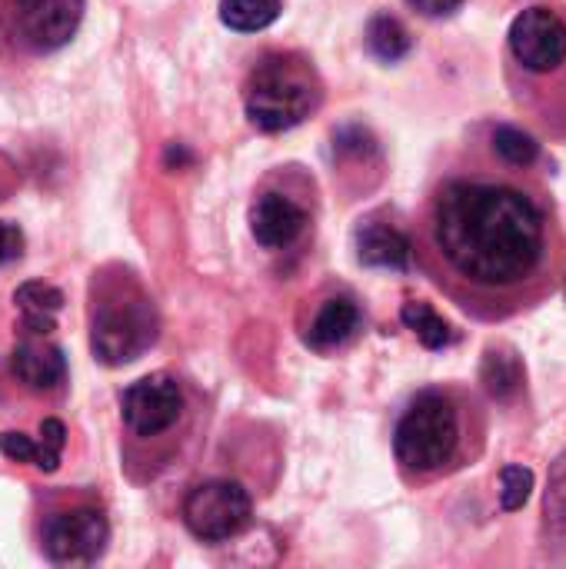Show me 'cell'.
<instances>
[{
  "mask_svg": "<svg viewBox=\"0 0 566 569\" xmlns=\"http://www.w3.org/2000/svg\"><path fill=\"white\" fill-rule=\"evenodd\" d=\"M183 387L170 373H150L127 387L120 413L137 440H157L183 420Z\"/></svg>",
  "mask_w": 566,
  "mask_h": 569,
  "instance_id": "obj_7",
  "label": "cell"
},
{
  "mask_svg": "<svg viewBox=\"0 0 566 569\" xmlns=\"http://www.w3.org/2000/svg\"><path fill=\"white\" fill-rule=\"evenodd\" d=\"M110 540L107 517L97 507H70L50 513L40 530V543L50 563L60 567H90L103 557Z\"/></svg>",
  "mask_w": 566,
  "mask_h": 569,
  "instance_id": "obj_6",
  "label": "cell"
},
{
  "mask_svg": "<svg viewBox=\"0 0 566 569\" xmlns=\"http://www.w3.org/2000/svg\"><path fill=\"white\" fill-rule=\"evenodd\" d=\"M20 253H23V233H20V227L0 220V267L10 263V260H17Z\"/></svg>",
  "mask_w": 566,
  "mask_h": 569,
  "instance_id": "obj_23",
  "label": "cell"
},
{
  "mask_svg": "<svg viewBox=\"0 0 566 569\" xmlns=\"http://www.w3.org/2000/svg\"><path fill=\"white\" fill-rule=\"evenodd\" d=\"M510 53L530 73H554L566 63V20L557 10L530 7L510 23Z\"/></svg>",
  "mask_w": 566,
  "mask_h": 569,
  "instance_id": "obj_8",
  "label": "cell"
},
{
  "mask_svg": "<svg viewBox=\"0 0 566 569\" xmlns=\"http://www.w3.org/2000/svg\"><path fill=\"white\" fill-rule=\"evenodd\" d=\"M480 380H484V387H487L490 397L510 400L524 387V363H520V357L510 347H494L484 357Z\"/></svg>",
  "mask_w": 566,
  "mask_h": 569,
  "instance_id": "obj_17",
  "label": "cell"
},
{
  "mask_svg": "<svg viewBox=\"0 0 566 569\" xmlns=\"http://www.w3.org/2000/svg\"><path fill=\"white\" fill-rule=\"evenodd\" d=\"M427 253L437 283L464 307L524 300L554 267V223L544 200L517 180L454 173L427 207Z\"/></svg>",
  "mask_w": 566,
  "mask_h": 569,
  "instance_id": "obj_1",
  "label": "cell"
},
{
  "mask_svg": "<svg viewBox=\"0 0 566 569\" xmlns=\"http://www.w3.org/2000/svg\"><path fill=\"white\" fill-rule=\"evenodd\" d=\"M13 20L27 47L50 53L77 33L83 0H13Z\"/></svg>",
  "mask_w": 566,
  "mask_h": 569,
  "instance_id": "obj_10",
  "label": "cell"
},
{
  "mask_svg": "<svg viewBox=\"0 0 566 569\" xmlns=\"http://www.w3.org/2000/svg\"><path fill=\"white\" fill-rule=\"evenodd\" d=\"M530 493H534V473L527 467L510 463V467L500 470V507L507 513L524 510L527 500H530Z\"/></svg>",
  "mask_w": 566,
  "mask_h": 569,
  "instance_id": "obj_22",
  "label": "cell"
},
{
  "mask_svg": "<svg viewBox=\"0 0 566 569\" xmlns=\"http://www.w3.org/2000/svg\"><path fill=\"white\" fill-rule=\"evenodd\" d=\"M360 327H364V313L357 300L347 293H334L317 303L314 317L304 327V343L317 353H330L347 347L360 333Z\"/></svg>",
  "mask_w": 566,
  "mask_h": 569,
  "instance_id": "obj_12",
  "label": "cell"
},
{
  "mask_svg": "<svg viewBox=\"0 0 566 569\" xmlns=\"http://www.w3.org/2000/svg\"><path fill=\"white\" fill-rule=\"evenodd\" d=\"M280 17V0H220V20L237 33L267 30Z\"/></svg>",
  "mask_w": 566,
  "mask_h": 569,
  "instance_id": "obj_19",
  "label": "cell"
},
{
  "mask_svg": "<svg viewBox=\"0 0 566 569\" xmlns=\"http://www.w3.org/2000/svg\"><path fill=\"white\" fill-rule=\"evenodd\" d=\"M407 3L424 17H450L464 7V0H407Z\"/></svg>",
  "mask_w": 566,
  "mask_h": 569,
  "instance_id": "obj_24",
  "label": "cell"
},
{
  "mask_svg": "<svg viewBox=\"0 0 566 569\" xmlns=\"http://www.w3.org/2000/svg\"><path fill=\"white\" fill-rule=\"evenodd\" d=\"M160 333V317L150 293L133 277H110L93 283L90 300V350L103 367H127L140 360Z\"/></svg>",
  "mask_w": 566,
  "mask_h": 569,
  "instance_id": "obj_2",
  "label": "cell"
},
{
  "mask_svg": "<svg viewBox=\"0 0 566 569\" xmlns=\"http://www.w3.org/2000/svg\"><path fill=\"white\" fill-rule=\"evenodd\" d=\"M400 320H404V327H407L427 350H447V347L457 343V330H454L430 303H424V300L404 303Z\"/></svg>",
  "mask_w": 566,
  "mask_h": 569,
  "instance_id": "obj_16",
  "label": "cell"
},
{
  "mask_svg": "<svg viewBox=\"0 0 566 569\" xmlns=\"http://www.w3.org/2000/svg\"><path fill=\"white\" fill-rule=\"evenodd\" d=\"M464 453V407L450 390H424L394 430V457L410 477H437Z\"/></svg>",
  "mask_w": 566,
  "mask_h": 569,
  "instance_id": "obj_4",
  "label": "cell"
},
{
  "mask_svg": "<svg viewBox=\"0 0 566 569\" xmlns=\"http://www.w3.org/2000/svg\"><path fill=\"white\" fill-rule=\"evenodd\" d=\"M10 370L17 383L27 387L30 393H57L67 383L63 350L40 333H23V340L10 353Z\"/></svg>",
  "mask_w": 566,
  "mask_h": 569,
  "instance_id": "obj_11",
  "label": "cell"
},
{
  "mask_svg": "<svg viewBox=\"0 0 566 569\" xmlns=\"http://www.w3.org/2000/svg\"><path fill=\"white\" fill-rule=\"evenodd\" d=\"M544 533L547 543L566 547V453L550 467L547 493H544Z\"/></svg>",
  "mask_w": 566,
  "mask_h": 569,
  "instance_id": "obj_20",
  "label": "cell"
},
{
  "mask_svg": "<svg viewBox=\"0 0 566 569\" xmlns=\"http://www.w3.org/2000/svg\"><path fill=\"white\" fill-rule=\"evenodd\" d=\"M357 260L374 270H410L414 243L394 223L370 220L357 230Z\"/></svg>",
  "mask_w": 566,
  "mask_h": 569,
  "instance_id": "obj_13",
  "label": "cell"
},
{
  "mask_svg": "<svg viewBox=\"0 0 566 569\" xmlns=\"http://www.w3.org/2000/svg\"><path fill=\"white\" fill-rule=\"evenodd\" d=\"M13 303L20 307V330L47 337L57 327V313L63 307V293L43 280H27L13 290Z\"/></svg>",
  "mask_w": 566,
  "mask_h": 569,
  "instance_id": "obj_15",
  "label": "cell"
},
{
  "mask_svg": "<svg viewBox=\"0 0 566 569\" xmlns=\"http://www.w3.org/2000/svg\"><path fill=\"white\" fill-rule=\"evenodd\" d=\"M310 223V207L287 187H267L250 203V233L264 250L294 247Z\"/></svg>",
  "mask_w": 566,
  "mask_h": 569,
  "instance_id": "obj_9",
  "label": "cell"
},
{
  "mask_svg": "<svg viewBox=\"0 0 566 569\" xmlns=\"http://www.w3.org/2000/svg\"><path fill=\"white\" fill-rule=\"evenodd\" d=\"M320 77L300 53H267L244 83L247 120L264 133H284L320 107Z\"/></svg>",
  "mask_w": 566,
  "mask_h": 569,
  "instance_id": "obj_3",
  "label": "cell"
},
{
  "mask_svg": "<svg viewBox=\"0 0 566 569\" xmlns=\"http://www.w3.org/2000/svg\"><path fill=\"white\" fill-rule=\"evenodd\" d=\"M490 147H494V153L507 163V167H514V170H527V167H534L537 163V157H540V143L530 137V133H524L520 127H497L494 133H490Z\"/></svg>",
  "mask_w": 566,
  "mask_h": 569,
  "instance_id": "obj_21",
  "label": "cell"
},
{
  "mask_svg": "<svg viewBox=\"0 0 566 569\" xmlns=\"http://www.w3.org/2000/svg\"><path fill=\"white\" fill-rule=\"evenodd\" d=\"M254 520V500L237 480H207L183 500V523L203 543H227Z\"/></svg>",
  "mask_w": 566,
  "mask_h": 569,
  "instance_id": "obj_5",
  "label": "cell"
},
{
  "mask_svg": "<svg viewBox=\"0 0 566 569\" xmlns=\"http://www.w3.org/2000/svg\"><path fill=\"white\" fill-rule=\"evenodd\" d=\"M63 447H67V427L60 420H43L40 423V440L27 437V433H0V453L17 460V463H30L43 473H53L60 467V457H63Z\"/></svg>",
  "mask_w": 566,
  "mask_h": 569,
  "instance_id": "obj_14",
  "label": "cell"
},
{
  "mask_svg": "<svg viewBox=\"0 0 566 569\" xmlns=\"http://www.w3.org/2000/svg\"><path fill=\"white\" fill-rule=\"evenodd\" d=\"M367 47H370V53H374L377 60H384V63H397L400 57H407V53H410L414 40H410L407 27H404L397 17H390V13H377V17L367 23Z\"/></svg>",
  "mask_w": 566,
  "mask_h": 569,
  "instance_id": "obj_18",
  "label": "cell"
}]
</instances>
